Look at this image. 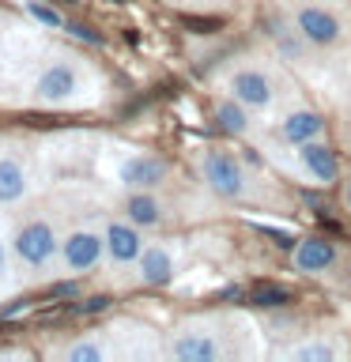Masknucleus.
<instances>
[{
    "mask_svg": "<svg viewBox=\"0 0 351 362\" xmlns=\"http://www.w3.org/2000/svg\"><path fill=\"white\" fill-rule=\"evenodd\" d=\"M197 174L204 181V189L219 200H242L249 192V170L238 155L223 151V147H208L197 158Z\"/></svg>",
    "mask_w": 351,
    "mask_h": 362,
    "instance_id": "nucleus-1",
    "label": "nucleus"
},
{
    "mask_svg": "<svg viewBox=\"0 0 351 362\" xmlns=\"http://www.w3.org/2000/svg\"><path fill=\"white\" fill-rule=\"evenodd\" d=\"M166 351H170V358H178V362H219L226 355L223 336H219V328H215L212 321L178 325L174 332H170Z\"/></svg>",
    "mask_w": 351,
    "mask_h": 362,
    "instance_id": "nucleus-3",
    "label": "nucleus"
},
{
    "mask_svg": "<svg viewBox=\"0 0 351 362\" xmlns=\"http://www.w3.org/2000/svg\"><path fill=\"white\" fill-rule=\"evenodd\" d=\"M79 90H84V72H79L72 57H61V61H50L34 76L30 95L42 106H68V102L79 98Z\"/></svg>",
    "mask_w": 351,
    "mask_h": 362,
    "instance_id": "nucleus-4",
    "label": "nucleus"
},
{
    "mask_svg": "<svg viewBox=\"0 0 351 362\" xmlns=\"http://www.w3.org/2000/svg\"><path fill=\"white\" fill-rule=\"evenodd\" d=\"M185 27L197 30V34H215L223 27V19H185Z\"/></svg>",
    "mask_w": 351,
    "mask_h": 362,
    "instance_id": "nucleus-24",
    "label": "nucleus"
},
{
    "mask_svg": "<svg viewBox=\"0 0 351 362\" xmlns=\"http://www.w3.org/2000/svg\"><path fill=\"white\" fill-rule=\"evenodd\" d=\"M106 260L110 264H117V268H125V264H136L140 260V253H144V230L136 223H129V219H113V223H106Z\"/></svg>",
    "mask_w": 351,
    "mask_h": 362,
    "instance_id": "nucleus-10",
    "label": "nucleus"
},
{
    "mask_svg": "<svg viewBox=\"0 0 351 362\" xmlns=\"http://www.w3.org/2000/svg\"><path fill=\"white\" fill-rule=\"evenodd\" d=\"M291 23L299 27V34L317 49H336L344 45V19L333 8L317 4V0H299L291 8Z\"/></svg>",
    "mask_w": 351,
    "mask_h": 362,
    "instance_id": "nucleus-5",
    "label": "nucleus"
},
{
    "mask_svg": "<svg viewBox=\"0 0 351 362\" xmlns=\"http://www.w3.org/2000/svg\"><path fill=\"white\" fill-rule=\"evenodd\" d=\"M61 358H68V362H106L110 358V344L98 339V336H79V339H72V344L61 347Z\"/></svg>",
    "mask_w": 351,
    "mask_h": 362,
    "instance_id": "nucleus-18",
    "label": "nucleus"
},
{
    "mask_svg": "<svg viewBox=\"0 0 351 362\" xmlns=\"http://www.w3.org/2000/svg\"><path fill=\"white\" fill-rule=\"evenodd\" d=\"M340 260V249L321 234H306V238H294V249H291V264L306 272V276H325L333 272Z\"/></svg>",
    "mask_w": 351,
    "mask_h": 362,
    "instance_id": "nucleus-9",
    "label": "nucleus"
},
{
    "mask_svg": "<svg viewBox=\"0 0 351 362\" xmlns=\"http://www.w3.org/2000/svg\"><path fill=\"white\" fill-rule=\"evenodd\" d=\"M27 16L34 23H42V27H50V30H64L68 27V19L61 16V11L50 8V4H42V0H27Z\"/></svg>",
    "mask_w": 351,
    "mask_h": 362,
    "instance_id": "nucleus-21",
    "label": "nucleus"
},
{
    "mask_svg": "<svg viewBox=\"0 0 351 362\" xmlns=\"http://www.w3.org/2000/svg\"><path fill=\"white\" fill-rule=\"evenodd\" d=\"M268 38H272V45H276V53L283 57V61H302V57H306V45H310V42L299 34V27H294V23H291V27H287V23H280V27H276V23H268Z\"/></svg>",
    "mask_w": 351,
    "mask_h": 362,
    "instance_id": "nucleus-17",
    "label": "nucleus"
},
{
    "mask_svg": "<svg viewBox=\"0 0 351 362\" xmlns=\"http://www.w3.org/2000/svg\"><path fill=\"white\" fill-rule=\"evenodd\" d=\"M344 204H347V211H351V177H347V185H344Z\"/></svg>",
    "mask_w": 351,
    "mask_h": 362,
    "instance_id": "nucleus-29",
    "label": "nucleus"
},
{
    "mask_svg": "<svg viewBox=\"0 0 351 362\" xmlns=\"http://www.w3.org/2000/svg\"><path fill=\"white\" fill-rule=\"evenodd\" d=\"M174 253L163 245V242H151V245H144V253L140 260H136V276H140L144 287H166V283H174Z\"/></svg>",
    "mask_w": 351,
    "mask_h": 362,
    "instance_id": "nucleus-13",
    "label": "nucleus"
},
{
    "mask_svg": "<svg viewBox=\"0 0 351 362\" xmlns=\"http://www.w3.org/2000/svg\"><path fill=\"white\" fill-rule=\"evenodd\" d=\"M11 257L19 268L45 272L53 260H61V234L50 219H27L11 234Z\"/></svg>",
    "mask_w": 351,
    "mask_h": 362,
    "instance_id": "nucleus-2",
    "label": "nucleus"
},
{
    "mask_svg": "<svg viewBox=\"0 0 351 362\" xmlns=\"http://www.w3.org/2000/svg\"><path fill=\"white\" fill-rule=\"evenodd\" d=\"M317 136H325V117L317 110H310V106L283 113L280 124H276V140L291 144V147H299L306 140H317Z\"/></svg>",
    "mask_w": 351,
    "mask_h": 362,
    "instance_id": "nucleus-12",
    "label": "nucleus"
},
{
    "mask_svg": "<svg viewBox=\"0 0 351 362\" xmlns=\"http://www.w3.org/2000/svg\"><path fill=\"white\" fill-rule=\"evenodd\" d=\"M30 192V174L19 155H0V208H16Z\"/></svg>",
    "mask_w": 351,
    "mask_h": 362,
    "instance_id": "nucleus-14",
    "label": "nucleus"
},
{
    "mask_svg": "<svg viewBox=\"0 0 351 362\" xmlns=\"http://www.w3.org/2000/svg\"><path fill=\"white\" fill-rule=\"evenodd\" d=\"M257 230H260V234H268L276 245H291V242H294V238H291L287 230H276V226H257Z\"/></svg>",
    "mask_w": 351,
    "mask_h": 362,
    "instance_id": "nucleus-25",
    "label": "nucleus"
},
{
    "mask_svg": "<svg viewBox=\"0 0 351 362\" xmlns=\"http://www.w3.org/2000/svg\"><path fill=\"white\" fill-rule=\"evenodd\" d=\"M106 260V234L95 226H76L61 238V268L68 276H87Z\"/></svg>",
    "mask_w": 351,
    "mask_h": 362,
    "instance_id": "nucleus-6",
    "label": "nucleus"
},
{
    "mask_svg": "<svg viewBox=\"0 0 351 362\" xmlns=\"http://www.w3.org/2000/svg\"><path fill=\"white\" fill-rule=\"evenodd\" d=\"M53 294H57V298H72V294H76V283H57Z\"/></svg>",
    "mask_w": 351,
    "mask_h": 362,
    "instance_id": "nucleus-26",
    "label": "nucleus"
},
{
    "mask_svg": "<svg viewBox=\"0 0 351 362\" xmlns=\"http://www.w3.org/2000/svg\"><path fill=\"white\" fill-rule=\"evenodd\" d=\"M294 163H299V174L306 181H313V185H336V177H340L336 151L321 140V136L294 147Z\"/></svg>",
    "mask_w": 351,
    "mask_h": 362,
    "instance_id": "nucleus-8",
    "label": "nucleus"
},
{
    "mask_svg": "<svg viewBox=\"0 0 351 362\" xmlns=\"http://www.w3.org/2000/svg\"><path fill=\"white\" fill-rule=\"evenodd\" d=\"M215 124L231 136H246L253 129V110H249L246 102H238L234 95H226V98L215 102Z\"/></svg>",
    "mask_w": 351,
    "mask_h": 362,
    "instance_id": "nucleus-16",
    "label": "nucleus"
},
{
    "mask_svg": "<svg viewBox=\"0 0 351 362\" xmlns=\"http://www.w3.org/2000/svg\"><path fill=\"white\" fill-rule=\"evenodd\" d=\"M4 276H8V245L0 242V283H4Z\"/></svg>",
    "mask_w": 351,
    "mask_h": 362,
    "instance_id": "nucleus-27",
    "label": "nucleus"
},
{
    "mask_svg": "<svg viewBox=\"0 0 351 362\" xmlns=\"http://www.w3.org/2000/svg\"><path fill=\"white\" fill-rule=\"evenodd\" d=\"M226 95H234L238 102H246L249 110H268L276 102V79H272L268 68L260 64H238L231 76H226Z\"/></svg>",
    "mask_w": 351,
    "mask_h": 362,
    "instance_id": "nucleus-7",
    "label": "nucleus"
},
{
    "mask_svg": "<svg viewBox=\"0 0 351 362\" xmlns=\"http://www.w3.org/2000/svg\"><path fill=\"white\" fill-rule=\"evenodd\" d=\"M287 302H291V291L280 287V283H257L249 291V305H257V310H280Z\"/></svg>",
    "mask_w": 351,
    "mask_h": 362,
    "instance_id": "nucleus-20",
    "label": "nucleus"
},
{
    "mask_svg": "<svg viewBox=\"0 0 351 362\" xmlns=\"http://www.w3.org/2000/svg\"><path fill=\"white\" fill-rule=\"evenodd\" d=\"M125 219L136 223L140 230H151V226L166 219V208L155 197V189H129V197H125Z\"/></svg>",
    "mask_w": 351,
    "mask_h": 362,
    "instance_id": "nucleus-15",
    "label": "nucleus"
},
{
    "mask_svg": "<svg viewBox=\"0 0 351 362\" xmlns=\"http://www.w3.org/2000/svg\"><path fill=\"white\" fill-rule=\"evenodd\" d=\"M287 358H294V362H333V358H340V347L328 344V339H299V344L287 351Z\"/></svg>",
    "mask_w": 351,
    "mask_h": 362,
    "instance_id": "nucleus-19",
    "label": "nucleus"
},
{
    "mask_svg": "<svg viewBox=\"0 0 351 362\" xmlns=\"http://www.w3.org/2000/svg\"><path fill=\"white\" fill-rule=\"evenodd\" d=\"M16 313H27V302H16V305H8V310H0V317H16Z\"/></svg>",
    "mask_w": 351,
    "mask_h": 362,
    "instance_id": "nucleus-28",
    "label": "nucleus"
},
{
    "mask_svg": "<svg viewBox=\"0 0 351 362\" xmlns=\"http://www.w3.org/2000/svg\"><path fill=\"white\" fill-rule=\"evenodd\" d=\"M113 4H129V0H113Z\"/></svg>",
    "mask_w": 351,
    "mask_h": 362,
    "instance_id": "nucleus-31",
    "label": "nucleus"
},
{
    "mask_svg": "<svg viewBox=\"0 0 351 362\" xmlns=\"http://www.w3.org/2000/svg\"><path fill=\"white\" fill-rule=\"evenodd\" d=\"M61 4H68V8H76V4H84V0H61Z\"/></svg>",
    "mask_w": 351,
    "mask_h": 362,
    "instance_id": "nucleus-30",
    "label": "nucleus"
},
{
    "mask_svg": "<svg viewBox=\"0 0 351 362\" xmlns=\"http://www.w3.org/2000/svg\"><path fill=\"white\" fill-rule=\"evenodd\" d=\"M110 294H91V298H84V302H76L72 310L76 313H102V310H110Z\"/></svg>",
    "mask_w": 351,
    "mask_h": 362,
    "instance_id": "nucleus-22",
    "label": "nucleus"
},
{
    "mask_svg": "<svg viewBox=\"0 0 351 362\" xmlns=\"http://www.w3.org/2000/svg\"><path fill=\"white\" fill-rule=\"evenodd\" d=\"M166 174H170L166 158L147 155V151H136L129 158H121V166H117V181L125 189H159L166 181Z\"/></svg>",
    "mask_w": 351,
    "mask_h": 362,
    "instance_id": "nucleus-11",
    "label": "nucleus"
},
{
    "mask_svg": "<svg viewBox=\"0 0 351 362\" xmlns=\"http://www.w3.org/2000/svg\"><path fill=\"white\" fill-rule=\"evenodd\" d=\"M68 34H72V38H79V42H91V45H102V34H95L91 27H84V23H68L64 27Z\"/></svg>",
    "mask_w": 351,
    "mask_h": 362,
    "instance_id": "nucleus-23",
    "label": "nucleus"
}]
</instances>
